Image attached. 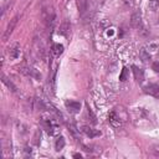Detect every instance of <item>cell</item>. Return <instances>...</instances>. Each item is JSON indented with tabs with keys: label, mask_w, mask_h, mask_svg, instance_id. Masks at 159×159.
<instances>
[{
	"label": "cell",
	"mask_w": 159,
	"mask_h": 159,
	"mask_svg": "<svg viewBox=\"0 0 159 159\" xmlns=\"http://www.w3.org/2000/svg\"><path fill=\"white\" fill-rule=\"evenodd\" d=\"M41 123L42 125L45 127V129L47 130V133L50 135H56L60 129H58V124H57V120L51 116V114H42L41 116Z\"/></svg>",
	"instance_id": "cell-1"
},
{
	"label": "cell",
	"mask_w": 159,
	"mask_h": 159,
	"mask_svg": "<svg viewBox=\"0 0 159 159\" xmlns=\"http://www.w3.org/2000/svg\"><path fill=\"white\" fill-rule=\"evenodd\" d=\"M42 19H43V22H45L46 27L51 31V29L55 25V20H56V14H55V11L51 6H47L42 10Z\"/></svg>",
	"instance_id": "cell-2"
},
{
	"label": "cell",
	"mask_w": 159,
	"mask_h": 159,
	"mask_svg": "<svg viewBox=\"0 0 159 159\" xmlns=\"http://www.w3.org/2000/svg\"><path fill=\"white\" fill-rule=\"evenodd\" d=\"M17 20H19V16H15V17H12V19L10 20V22L7 24V27H6L5 32H4V35H2V41H6V40L10 37V35L12 34V31H14L16 24H17Z\"/></svg>",
	"instance_id": "cell-3"
},
{
	"label": "cell",
	"mask_w": 159,
	"mask_h": 159,
	"mask_svg": "<svg viewBox=\"0 0 159 159\" xmlns=\"http://www.w3.org/2000/svg\"><path fill=\"white\" fill-rule=\"evenodd\" d=\"M20 53H21V48H20V46H19V43H12L9 48H7V55H9V57L11 58V60H16L19 56H20Z\"/></svg>",
	"instance_id": "cell-4"
},
{
	"label": "cell",
	"mask_w": 159,
	"mask_h": 159,
	"mask_svg": "<svg viewBox=\"0 0 159 159\" xmlns=\"http://www.w3.org/2000/svg\"><path fill=\"white\" fill-rule=\"evenodd\" d=\"M130 24H132V26L134 29H140L142 27V16H140V12L139 11H134L132 14Z\"/></svg>",
	"instance_id": "cell-5"
},
{
	"label": "cell",
	"mask_w": 159,
	"mask_h": 159,
	"mask_svg": "<svg viewBox=\"0 0 159 159\" xmlns=\"http://www.w3.org/2000/svg\"><path fill=\"white\" fill-rule=\"evenodd\" d=\"M145 93L150 94L152 97L159 99V84H148L145 88H144Z\"/></svg>",
	"instance_id": "cell-6"
},
{
	"label": "cell",
	"mask_w": 159,
	"mask_h": 159,
	"mask_svg": "<svg viewBox=\"0 0 159 159\" xmlns=\"http://www.w3.org/2000/svg\"><path fill=\"white\" fill-rule=\"evenodd\" d=\"M77 7L81 16H83L89 9V0H77Z\"/></svg>",
	"instance_id": "cell-7"
},
{
	"label": "cell",
	"mask_w": 159,
	"mask_h": 159,
	"mask_svg": "<svg viewBox=\"0 0 159 159\" xmlns=\"http://www.w3.org/2000/svg\"><path fill=\"white\" fill-rule=\"evenodd\" d=\"M65 106H66V108L71 113H77L81 109V103L80 102H76V101H66L65 102Z\"/></svg>",
	"instance_id": "cell-8"
},
{
	"label": "cell",
	"mask_w": 159,
	"mask_h": 159,
	"mask_svg": "<svg viewBox=\"0 0 159 159\" xmlns=\"http://www.w3.org/2000/svg\"><path fill=\"white\" fill-rule=\"evenodd\" d=\"M81 130H82V133H84V134H86L87 137H89V138H96V137H99V135H101V132H99V130L93 129V128L87 127V125H83V127L81 128Z\"/></svg>",
	"instance_id": "cell-9"
},
{
	"label": "cell",
	"mask_w": 159,
	"mask_h": 159,
	"mask_svg": "<svg viewBox=\"0 0 159 159\" xmlns=\"http://www.w3.org/2000/svg\"><path fill=\"white\" fill-rule=\"evenodd\" d=\"M108 120H109V123H111L113 127H116V128H118V127L122 125V120H120V118L117 116V113H116L114 111L109 113V116H108Z\"/></svg>",
	"instance_id": "cell-10"
},
{
	"label": "cell",
	"mask_w": 159,
	"mask_h": 159,
	"mask_svg": "<svg viewBox=\"0 0 159 159\" xmlns=\"http://www.w3.org/2000/svg\"><path fill=\"white\" fill-rule=\"evenodd\" d=\"M132 71H133V75H134L135 81L137 82H143V80H144V72H143V70H140L137 66H132Z\"/></svg>",
	"instance_id": "cell-11"
},
{
	"label": "cell",
	"mask_w": 159,
	"mask_h": 159,
	"mask_svg": "<svg viewBox=\"0 0 159 159\" xmlns=\"http://www.w3.org/2000/svg\"><path fill=\"white\" fill-rule=\"evenodd\" d=\"M51 51H52L53 56L58 57V56L63 52V46H62V45H60V43H53V45H52V47H51Z\"/></svg>",
	"instance_id": "cell-12"
},
{
	"label": "cell",
	"mask_w": 159,
	"mask_h": 159,
	"mask_svg": "<svg viewBox=\"0 0 159 159\" xmlns=\"http://www.w3.org/2000/svg\"><path fill=\"white\" fill-rule=\"evenodd\" d=\"M1 81H2V83H4V84H6V86H7V88H10L12 92H16V87L12 84V82H11V81H9V80H7V77H6L5 75H2V76H1Z\"/></svg>",
	"instance_id": "cell-13"
},
{
	"label": "cell",
	"mask_w": 159,
	"mask_h": 159,
	"mask_svg": "<svg viewBox=\"0 0 159 159\" xmlns=\"http://www.w3.org/2000/svg\"><path fill=\"white\" fill-rule=\"evenodd\" d=\"M55 147H56V150H61V149L65 147V138H63V137L57 138V140H56V143H55Z\"/></svg>",
	"instance_id": "cell-14"
},
{
	"label": "cell",
	"mask_w": 159,
	"mask_h": 159,
	"mask_svg": "<svg viewBox=\"0 0 159 159\" xmlns=\"http://www.w3.org/2000/svg\"><path fill=\"white\" fill-rule=\"evenodd\" d=\"M68 30H70V24H68L67 21H63L62 25H61V27H60V32H61L62 35H67Z\"/></svg>",
	"instance_id": "cell-15"
},
{
	"label": "cell",
	"mask_w": 159,
	"mask_h": 159,
	"mask_svg": "<svg viewBox=\"0 0 159 159\" xmlns=\"http://www.w3.org/2000/svg\"><path fill=\"white\" fill-rule=\"evenodd\" d=\"M140 57H142V60L144 62H147L148 60H150V55H149V52H147L145 48H142L140 50Z\"/></svg>",
	"instance_id": "cell-16"
},
{
	"label": "cell",
	"mask_w": 159,
	"mask_h": 159,
	"mask_svg": "<svg viewBox=\"0 0 159 159\" xmlns=\"http://www.w3.org/2000/svg\"><path fill=\"white\" fill-rule=\"evenodd\" d=\"M87 113H88V117L91 118V122H92L93 124H96V123H97V120H96V116L93 114V112L91 111V108H89V107L87 108Z\"/></svg>",
	"instance_id": "cell-17"
},
{
	"label": "cell",
	"mask_w": 159,
	"mask_h": 159,
	"mask_svg": "<svg viewBox=\"0 0 159 159\" xmlns=\"http://www.w3.org/2000/svg\"><path fill=\"white\" fill-rule=\"evenodd\" d=\"M152 154L155 157V158H159V145H153L152 149H150Z\"/></svg>",
	"instance_id": "cell-18"
},
{
	"label": "cell",
	"mask_w": 159,
	"mask_h": 159,
	"mask_svg": "<svg viewBox=\"0 0 159 159\" xmlns=\"http://www.w3.org/2000/svg\"><path fill=\"white\" fill-rule=\"evenodd\" d=\"M125 75H127V68L123 67V70H122V75L119 76V80H120V81H125Z\"/></svg>",
	"instance_id": "cell-19"
},
{
	"label": "cell",
	"mask_w": 159,
	"mask_h": 159,
	"mask_svg": "<svg viewBox=\"0 0 159 159\" xmlns=\"http://www.w3.org/2000/svg\"><path fill=\"white\" fill-rule=\"evenodd\" d=\"M153 70H154L157 73H159V63L154 62V63H153Z\"/></svg>",
	"instance_id": "cell-20"
},
{
	"label": "cell",
	"mask_w": 159,
	"mask_h": 159,
	"mask_svg": "<svg viewBox=\"0 0 159 159\" xmlns=\"http://www.w3.org/2000/svg\"><path fill=\"white\" fill-rule=\"evenodd\" d=\"M152 5H155V6H159V0H152Z\"/></svg>",
	"instance_id": "cell-21"
},
{
	"label": "cell",
	"mask_w": 159,
	"mask_h": 159,
	"mask_svg": "<svg viewBox=\"0 0 159 159\" xmlns=\"http://www.w3.org/2000/svg\"><path fill=\"white\" fill-rule=\"evenodd\" d=\"M73 157H75V158H82V155H81V154H75Z\"/></svg>",
	"instance_id": "cell-22"
}]
</instances>
